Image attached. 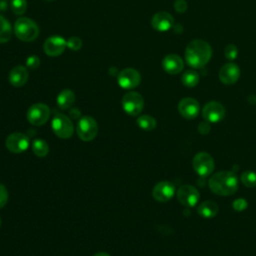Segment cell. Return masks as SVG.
I'll list each match as a JSON object with an SVG mask.
<instances>
[{
    "label": "cell",
    "mask_w": 256,
    "mask_h": 256,
    "mask_svg": "<svg viewBox=\"0 0 256 256\" xmlns=\"http://www.w3.org/2000/svg\"><path fill=\"white\" fill-rule=\"evenodd\" d=\"M0 225H1V219H0Z\"/></svg>",
    "instance_id": "37"
},
{
    "label": "cell",
    "mask_w": 256,
    "mask_h": 256,
    "mask_svg": "<svg viewBox=\"0 0 256 256\" xmlns=\"http://www.w3.org/2000/svg\"><path fill=\"white\" fill-rule=\"evenodd\" d=\"M47 1H53V0H47Z\"/></svg>",
    "instance_id": "36"
},
{
    "label": "cell",
    "mask_w": 256,
    "mask_h": 256,
    "mask_svg": "<svg viewBox=\"0 0 256 256\" xmlns=\"http://www.w3.org/2000/svg\"><path fill=\"white\" fill-rule=\"evenodd\" d=\"M219 212V207L216 202L206 200L201 202L197 207V213L203 218H213Z\"/></svg>",
    "instance_id": "20"
},
{
    "label": "cell",
    "mask_w": 256,
    "mask_h": 256,
    "mask_svg": "<svg viewBox=\"0 0 256 256\" xmlns=\"http://www.w3.org/2000/svg\"><path fill=\"white\" fill-rule=\"evenodd\" d=\"M122 108L130 116H138L144 107V99L142 95L135 91H130L122 97Z\"/></svg>",
    "instance_id": "6"
},
{
    "label": "cell",
    "mask_w": 256,
    "mask_h": 256,
    "mask_svg": "<svg viewBox=\"0 0 256 256\" xmlns=\"http://www.w3.org/2000/svg\"><path fill=\"white\" fill-rule=\"evenodd\" d=\"M208 185L214 194L219 196H230L237 192L239 180L234 172L224 170L214 173L210 177Z\"/></svg>",
    "instance_id": "1"
},
{
    "label": "cell",
    "mask_w": 256,
    "mask_h": 256,
    "mask_svg": "<svg viewBox=\"0 0 256 256\" xmlns=\"http://www.w3.org/2000/svg\"><path fill=\"white\" fill-rule=\"evenodd\" d=\"M28 78H29L28 70L26 67H24L22 65H17L15 67H13L10 70L9 76H8L9 83L14 87L24 86L27 83Z\"/></svg>",
    "instance_id": "19"
},
{
    "label": "cell",
    "mask_w": 256,
    "mask_h": 256,
    "mask_svg": "<svg viewBox=\"0 0 256 256\" xmlns=\"http://www.w3.org/2000/svg\"><path fill=\"white\" fill-rule=\"evenodd\" d=\"M66 48V40L61 36H50L43 44V51L50 57L61 55Z\"/></svg>",
    "instance_id": "15"
},
{
    "label": "cell",
    "mask_w": 256,
    "mask_h": 256,
    "mask_svg": "<svg viewBox=\"0 0 256 256\" xmlns=\"http://www.w3.org/2000/svg\"><path fill=\"white\" fill-rule=\"evenodd\" d=\"M192 167L200 177H207L214 171L215 162L209 153L198 152L192 159Z\"/></svg>",
    "instance_id": "5"
},
{
    "label": "cell",
    "mask_w": 256,
    "mask_h": 256,
    "mask_svg": "<svg viewBox=\"0 0 256 256\" xmlns=\"http://www.w3.org/2000/svg\"><path fill=\"white\" fill-rule=\"evenodd\" d=\"M248 207V202L246 199L244 198H237L232 202V208L237 211V212H241L244 211L246 208Z\"/></svg>",
    "instance_id": "30"
},
{
    "label": "cell",
    "mask_w": 256,
    "mask_h": 256,
    "mask_svg": "<svg viewBox=\"0 0 256 256\" xmlns=\"http://www.w3.org/2000/svg\"><path fill=\"white\" fill-rule=\"evenodd\" d=\"M117 82L123 89H133L140 84L141 76L136 69L125 68L119 72Z\"/></svg>",
    "instance_id": "10"
},
{
    "label": "cell",
    "mask_w": 256,
    "mask_h": 256,
    "mask_svg": "<svg viewBox=\"0 0 256 256\" xmlns=\"http://www.w3.org/2000/svg\"><path fill=\"white\" fill-rule=\"evenodd\" d=\"M178 111L185 119H195L199 115L200 104L195 98L186 97L181 99L178 103Z\"/></svg>",
    "instance_id": "13"
},
{
    "label": "cell",
    "mask_w": 256,
    "mask_h": 256,
    "mask_svg": "<svg viewBox=\"0 0 256 256\" xmlns=\"http://www.w3.org/2000/svg\"><path fill=\"white\" fill-rule=\"evenodd\" d=\"M76 132L82 141H92L98 133V124L93 117L88 115L82 116L77 123Z\"/></svg>",
    "instance_id": "4"
},
{
    "label": "cell",
    "mask_w": 256,
    "mask_h": 256,
    "mask_svg": "<svg viewBox=\"0 0 256 256\" xmlns=\"http://www.w3.org/2000/svg\"><path fill=\"white\" fill-rule=\"evenodd\" d=\"M136 122H137L138 127H140L141 129H143L145 131H151L157 125L155 118L152 117L151 115H141L137 118Z\"/></svg>",
    "instance_id": "24"
},
{
    "label": "cell",
    "mask_w": 256,
    "mask_h": 256,
    "mask_svg": "<svg viewBox=\"0 0 256 256\" xmlns=\"http://www.w3.org/2000/svg\"><path fill=\"white\" fill-rule=\"evenodd\" d=\"M162 67L168 74H179L184 68L182 58L177 54H168L162 60Z\"/></svg>",
    "instance_id": "18"
},
{
    "label": "cell",
    "mask_w": 256,
    "mask_h": 256,
    "mask_svg": "<svg viewBox=\"0 0 256 256\" xmlns=\"http://www.w3.org/2000/svg\"><path fill=\"white\" fill-rule=\"evenodd\" d=\"M198 131L201 134H207L210 131V125L209 122H202L199 126H198Z\"/></svg>",
    "instance_id": "34"
},
{
    "label": "cell",
    "mask_w": 256,
    "mask_h": 256,
    "mask_svg": "<svg viewBox=\"0 0 256 256\" xmlns=\"http://www.w3.org/2000/svg\"><path fill=\"white\" fill-rule=\"evenodd\" d=\"M39 66H40V59L38 56L31 55L26 59V67L27 68L34 70V69H37Z\"/></svg>",
    "instance_id": "31"
},
{
    "label": "cell",
    "mask_w": 256,
    "mask_h": 256,
    "mask_svg": "<svg viewBox=\"0 0 256 256\" xmlns=\"http://www.w3.org/2000/svg\"><path fill=\"white\" fill-rule=\"evenodd\" d=\"M56 101L60 109L62 110L69 109L75 102V94L70 89H64L58 94Z\"/></svg>",
    "instance_id": "21"
},
{
    "label": "cell",
    "mask_w": 256,
    "mask_h": 256,
    "mask_svg": "<svg viewBox=\"0 0 256 256\" xmlns=\"http://www.w3.org/2000/svg\"><path fill=\"white\" fill-rule=\"evenodd\" d=\"M174 8L178 13H183L187 9V3L184 0H176L174 3Z\"/></svg>",
    "instance_id": "33"
},
{
    "label": "cell",
    "mask_w": 256,
    "mask_h": 256,
    "mask_svg": "<svg viewBox=\"0 0 256 256\" xmlns=\"http://www.w3.org/2000/svg\"><path fill=\"white\" fill-rule=\"evenodd\" d=\"M14 33L24 42H32L39 36L38 25L28 17H19L14 24Z\"/></svg>",
    "instance_id": "3"
},
{
    "label": "cell",
    "mask_w": 256,
    "mask_h": 256,
    "mask_svg": "<svg viewBox=\"0 0 256 256\" xmlns=\"http://www.w3.org/2000/svg\"><path fill=\"white\" fill-rule=\"evenodd\" d=\"M82 40L77 36H72L66 40V47L72 51H78L82 47Z\"/></svg>",
    "instance_id": "28"
},
{
    "label": "cell",
    "mask_w": 256,
    "mask_h": 256,
    "mask_svg": "<svg viewBox=\"0 0 256 256\" xmlns=\"http://www.w3.org/2000/svg\"><path fill=\"white\" fill-rule=\"evenodd\" d=\"M241 183L247 188L256 187V173L252 170H246L240 175Z\"/></svg>",
    "instance_id": "26"
},
{
    "label": "cell",
    "mask_w": 256,
    "mask_h": 256,
    "mask_svg": "<svg viewBox=\"0 0 256 256\" xmlns=\"http://www.w3.org/2000/svg\"><path fill=\"white\" fill-rule=\"evenodd\" d=\"M175 186L170 181H160L158 182L152 190L153 198L158 202H167L173 198L175 194Z\"/></svg>",
    "instance_id": "14"
},
{
    "label": "cell",
    "mask_w": 256,
    "mask_h": 256,
    "mask_svg": "<svg viewBox=\"0 0 256 256\" xmlns=\"http://www.w3.org/2000/svg\"><path fill=\"white\" fill-rule=\"evenodd\" d=\"M202 116L209 123H218L225 116V108L217 101H210L202 108Z\"/></svg>",
    "instance_id": "11"
},
{
    "label": "cell",
    "mask_w": 256,
    "mask_h": 256,
    "mask_svg": "<svg viewBox=\"0 0 256 256\" xmlns=\"http://www.w3.org/2000/svg\"><path fill=\"white\" fill-rule=\"evenodd\" d=\"M32 150L36 156L45 157L49 152V146L45 140L37 138L32 143Z\"/></svg>",
    "instance_id": "25"
},
{
    "label": "cell",
    "mask_w": 256,
    "mask_h": 256,
    "mask_svg": "<svg viewBox=\"0 0 256 256\" xmlns=\"http://www.w3.org/2000/svg\"><path fill=\"white\" fill-rule=\"evenodd\" d=\"M6 148L12 153H22L27 150L29 146V138L27 135L15 132L11 133L5 141Z\"/></svg>",
    "instance_id": "12"
},
{
    "label": "cell",
    "mask_w": 256,
    "mask_h": 256,
    "mask_svg": "<svg viewBox=\"0 0 256 256\" xmlns=\"http://www.w3.org/2000/svg\"><path fill=\"white\" fill-rule=\"evenodd\" d=\"M27 120L34 126L45 124L50 117V108L44 103H36L31 105L26 114Z\"/></svg>",
    "instance_id": "8"
},
{
    "label": "cell",
    "mask_w": 256,
    "mask_h": 256,
    "mask_svg": "<svg viewBox=\"0 0 256 256\" xmlns=\"http://www.w3.org/2000/svg\"><path fill=\"white\" fill-rule=\"evenodd\" d=\"M51 128L54 134L61 139H68L74 133V125L65 114H56L52 119Z\"/></svg>",
    "instance_id": "7"
},
{
    "label": "cell",
    "mask_w": 256,
    "mask_h": 256,
    "mask_svg": "<svg viewBox=\"0 0 256 256\" xmlns=\"http://www.w3.org/2000/svg\"><path fill=\"white\" fill-rule=\"evenodd\" d=\"M178 201L185 207H195L200 200V193L197 188L192 185L185 184L178 188L176 192Z\"/></svg>",
    "instance_id": "9"
},
{
    "label": "cell",
    "mask_w": 256,
    "mask_h": 256,
    "mask_svg": "<svg viewBox=\"0 0 256 256\" xmlns=\"http://www.w3.org/2000/svg\"><path fill=\"white\" fill-rule=\"evenodd\" d=\"M224 55L228 60H234L237 58L238 55V48L234 44L226 45L224 49Z\"/></svg>",
    "instance_id": "29"
},
{
    "label": "cell",
    "mask_w": 256,
    "mask_h": 256,
    "mask_svg": "<svg viewBox=\"0 0 256 256\" xmlns=\"http://www.w3.org/2000/svg\"><path fill=\"white\" fill-rule=\"evenodd\" d=\"M181 80H182V84L184 86H186L188 88H193L199 83L200 76L194 70H187L186 72L183 73Z\"/></svg>",
    "instance_id": "23"
},
{
    "label": "cell",
    "mask_w": 256,
    "mask_h": 256,
    "mask_svg": "<svg viewBox=\"0 0 256 256\" xmlns=\"http://www.w3.org/2000/svg\"><path fill=\"white\" fill-rule=\"evenodd\" d=\"M8 201V191L6 187L0 184V209L3 208Z\"/></svg>",
    "instance_id": "32"
},
{
    "label": "cell",
    "mask_w": 256,
    "mask_h": 256,
    "mask_svg": "<svg viewBox=\"0 0 256 256\" xmlns=\"http://www.w3.org/2000/svg\"><path fill=\"white\" fill-rule=\"evenodd\" d=\"M212 56V48L208 42L202 39H194L188 43L185 49L186 63L192 68L204 67Z\"/></svg>",
    "instance_id": "2"
},
{
    "label": "cell",
    "mask_w": 256,
    "mask_h": 256,
    "mask_svg": "<svg viewBox=\"0 0 256 256\" xmlns=\"http://www.w3.org/2000/svg\"><path fill=\"white\" fill-rule=\"evenodd\" d=\"M10 7L14 14L21 16L27 10V1L26 0H11Z\"/></svg>",
    "instance_id": "27"
},
{
    "label": "cell",
    "mask_w": 256,
    "mask_h": 256,
    "mask_svg": "<svg viewBox=\"0 0 256 256\" xmlns=\"http://www.w3.org/2000/svg\"><path fill=\"white\" fill-rule=\"evenodd\" d=\"M151 25L156 31L165 32L171 29L172 26L174 25V18L170 13L160 11L152 17Z\"/></svg>",
    "instance_id": "17"
},
{
    "label": "cell",
    "mask_w": 256,
    "mask_h": 256,
    "mask_svg": "<svg viewBox=\"0 0 256 256\" xmlns=\"http://www.w3.org/2000/svg\"><path fill=\"white\" fill-rule=\"evenodd\" d=\"M93 256H110V255L108 253H106V252H98V253L94 254Z\"/></svg>",
    "instance_id": "35"
},
{
    "label": "cell",
    "mask_w": 256,
    "mask_h": 256,
    "mask_svg": "<svg viewBox=\"0 0 256 256\" xmlns=\"http://www.w3.org/2000/svg\"><path fill=\"white\" fill-rule=\"evenodd\" d=\"M12 37V28L10 22L0 15V44L8 42Z\"/></svg>",
    "instance_id": "22"
},
{
    "label": "cell",
    "mask_w": 256,
    "mask_h": 256,
    "mask_svg": "<svg viewBox=\"0 0 256 256\" xmlns=\"http://www.w3.org/2000/svg\"><path fill=\"white\" fill-rule=\"evenodd\" d=\"M240 77V68L234 63L224 64L219 71V79L225 85H232Z\"/></svg>",
    "instance_id": "16"
}]
</instances>
